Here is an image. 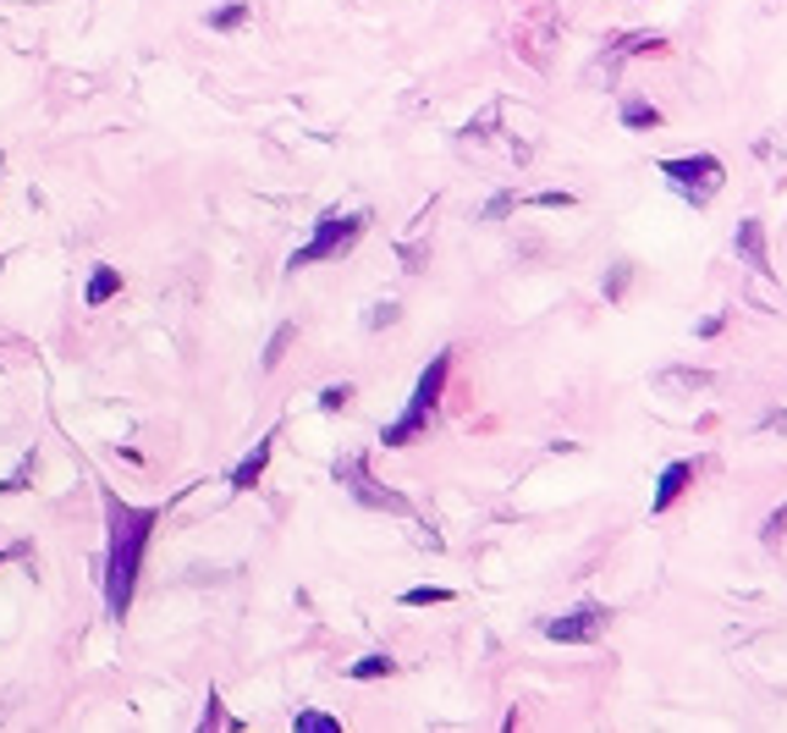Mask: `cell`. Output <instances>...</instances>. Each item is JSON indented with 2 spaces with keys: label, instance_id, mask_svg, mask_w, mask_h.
Listing matches in <instances>:
<instances>
[{
  "label": "cell",
  "instance_id": "cell-1",
  "mask_svg": "<svg viewBox=\"0 0 787 733\" xmlns=\"http://www.w3.org/2000/svg\"><path fill=\"white\" fill-rule=\"evenodd\" d=\"M105 524H111V541H105V612L127 618L133 591H138V568H143V551H149V535L160 524V508H133L116 492H105Z\"/></svg>",
  "mask_w": 787,
  "mask_h": 733
},
{
  "label": "cell",
  "instance_id": "cell-2",
  "mask_svg": "<svg viewBox=\"0 0 787 733\" xmlns=\"http://www.w3.org/2000/svg\"><path fill=\"white\" fill-rule=\"evenodd\" d=\"M447 375H452V348H441V353L429 359V370L419 375V386H413V397H408V409H402V414L380 431V442H386V447H413V442H424L435 402H441V392H447Z\"/></svg>",
  "mask_w": 787,
  "mask_h": 733
},
{
  "label": "cell",
  "instance_id": "cell-3",
  "mask_svg": "<svg viewBox=\"0 0 787 733\" xmlns=\"http://www.w3.org/2000/svg\"><path fill=\"white\" fill-rule=\"evenodd\" d=\"M364 226H370V210H353V215H341V210H325V215L314 221V237L303 243V249H292L287 271H303V265H320V260H336V254H347V249H353V243L364 237Z\"/></svg>",
  "mask_w": 787,
  "mask_h": 733
},
{
  "label": "cell",
  "instance_id": "cell-4",
  "mask_svg": "<svg viewBox=\"0 0 787 733\" xmlns=\"http://www.w3.org/2000/svg\"><path fill=\"white\" fill-rule=\"evenodd\" d=\"M661 177L672 183V194H683L688 204H711L727 183V166L716 154H666L661 160Z\"/></svg>",
  "mask_w": 787,
  "mask_h": 733
},
{
  "label": "cell",
  "instance_id": "cell-5",
  "mask_svg": "<svg viewBox=\"0 0 787 733\" xmlns=\"http://www.w3.org/2000/svg\"><path fill=\"white\" fill-rule=\"evenodd\" d=\"M336 485H347V497L364 502V508H375V513H408V502H402L397 492H386V485L370 474L364 458H336Z\"/></svg>",
  "mask_w": 787,
  "mask_h": 733
},
{
  "label": "cell",
  "instance_id": "cell-6",
  "mask_svg": "<svg viewBox=\"0 0 787 733\" xmlns=\"http://www.w3.org/2000/svg\"><path fill=\"white\" fill-rule=\"evenodd\" d=\"M605 623H611V612H605L600 601H584V607H573V612H562V618H546L540 629H546V639H562V645H589V639H600V634H605Z\"/></svg>",
  "mask_w": 787,
  "mask_h": 733
},
{
  "label": "cell",
  "instance_id": "cell-7",
  "mask_svg": "<svg viewBox=\"0 0 787 733\" xmlns=\"http://www.w3.org/2000/svg\"><path fill=\"white\" fill-rule=\"evenodd\" d=\"M733 249H738V260H744L754 276H771V249H765V221H760V215L738 221V232H733Z\"/></svg>",
  "mask_w": 787,
  "mask_h": 733
},
{
  "label": "cell",
  "instance_id": "cell-8",
  "mask_svg": "<svg viewBox=\"0 0 787 733\" xmlns=\"http://www.w3.org/2000/svg\"><path fill=\"white\" fill-rule=\"evenodd\" d=\"M688 480H694V463H683V458H677V463H666V469H661V480H655L650 513H666V508H672V502L688 492Z\"/></svg>",
  "mask_w": 787,
  "mask_h": 733
},
{
  "label": "cell",
  "instance_id": "cell-9",
  "mask_svg": "<svg viewBox=\"0 0 787 733\" xmlns=\"http://www.w3.org/2000/svg\"><path fill=\"white\" fill-rule=\"evenodd\" d=\"M271 452H276V431L265 436V442H259L237 469H232V492H253V485H259V474H265V463H271Z\"/></svg>",
  "mask_w": 787,
  "mask_h": 733
},
{
  "label": "cell",
  "instance_id": "cell-10",
  "mask_svg": "<svg viewBox=\"0 0 787 733\" xmlns=\"http://www.w3.org/2000/svg\"><path fill=\"white\" fill-rule=\"evenodd\" d=\"M655 50H666L661 34H623V39H611V50H605V72L617 61H628V55H655Z\"/></svg>",
  "mask_w": 787,
  "mask_h": 733
},
{
  "label": "cell",
  "instance_id": "cell-11",
  "mask_svg": "<svg viewBox=\"0 0 787 733\" xmlns=\"http://www.w3.org/2000/svg\"><path fill=\"white\" fill-rule=\"evenodd\" d=\"M122 293V271L116 265H95V276H89V293H83V303L89 309H100V303H111Z\"/></svg>",
  "mask_w": 787,
  "mask_h": 733
},
{
  "label": "cell",
  "instance_id": "cell-12",
  "mask_svg": "<svg viewBox=\"0 0 787 733\" xmlns=\"http://www.w3.org/2000/svg\"><path fill=\"white\" fill-rule=\"evenodd\" d=\"M617 116H623V127H628V133H650V127H661V122H666L650 100H623V111H617Z\"/></svg>",
  "mask_w": 787,
  "mask_h": 733
},
{
  "label": "cell",
  "instance_id": "cell-13",
  "mask_svg": "<svg viewBox=\"0 0 787 733\" xmlns=\"http://www.w3.org/2000/svg\"><path fill=\"white\" fill-rule=\"evenodd\" d=\"M397 673V662L386 657V650H370V657H359L353 668H347V679H359V684H370V679H391Z\"/></svg>",
  "mask_w": 787,
  "mask_h": 733
},
{
  "label": "cell",
  "instance_id": "cell-14",
  "mask_svg": "<svg viewBox=\"0 0 787 733\" xmlns=\"http://www.w3.org/2000/svg\"><path fill=\"white\" fill-rule=\"evenodd\" d=\"M447 601H452L447 585H413V591H402V607H447Z\"/></svg>",
  "mask_w": 787,
  "mask_h": 733
},
{
  "label": "cell",
  "instance_id": "cell-15",
  "mask_svg": "<svg viewBox=\"0 0 787 733\" xmlns=\"http://www.w3.org/2000/svg\"><path fill=\"white\" fill-rule=\"evenodd\" d=\"M292 337H298V325H292V320H287V325H276V337H271V348H265V359H259V364H265V370H276V364L287 359Z\"/></svg>",
  "mask_w": 787,
  "mask_h": 733
},
{
  "label": "cell",
  "instance_id": "cell-16",
  "mask_svg": "<svg viewBox=\"0 0 787 733\" xmlns=\"http://www.w3.org/2000/svg\"><path fill=\"white\" fill-rule=\"evenodd\" d=\"M292 733H341V722L330 711H298L292 717Z\"/></svg>",
  "mask_w": 787,
  "mask_h": 733
},
{
  "label": "cell",
  "instance_id": "cell-17",
  "mask_svg": "<svg viewBox=\"0 0 787 733\" xmlns=\"http://www.w3.org/2000/svg\"><path fill=\"white\" fill-rule=\"evenodd\" d=\"M242 23H248V0H232V7L210 12V28H215V34H232V28H242Z\"/></svg>",
  "mask_w": 787,
  "mask_h": 733
},
{
  "label": "cell",
  "instance_id": "cell-18",
  "mask_svg": "<svg viewBox=\"0 0 787 733\" xmlns=\"http://www.w3.org/2000/svg\"><path fill=\"white\" fill-rule=\"evenodd\" d=\"M347 402H353V386H347V381H341V386H325V392H320V409H325V414H341Z\"/></svg>",
  "mask_w": 787,
  "mask_h": 733
},
{
  "label": "cell",
  "instance_id": "cell-19",
  "mask_svg": "<svg viewBox=\"0 0 787 733\" xmlns=\"http://www.w3.org/2000/svg\"><path fill=\"white\" fill-rule=\"evenodd\" d=\"M628 282H634V265H617V271H611V282H605V298L617 303V298L628 293Z\"/></svg>",
  "mask_w": 787,
  "mask_h": 733
},
{
  "label": "cell",
  "instance_id": "cell-20",
  "mask_svg": "<svg viewBox=\"0 0 787 733\" xmlns=\"http://www.w3.org/2000/svg\"><path fill=\"white\" fill-rule=\"evenodd\" d=\"M34 463H39V458L28 452V458H23V469H17L12 480H0V497H7V492H23V485H28V474H34Z\"/></svg>",
  "mask_w": 787,
  "mask_h": 733
},
{
  "label": "cell",
  "instance_id": "cell-21",
  "mask_svg": "<svg viewBox=\"0 0 787 733\" xmlns=\"http://www.w3.org/2000/svg\"><path fill=\"white\" fill-rule=\"evenodd\" d=\"M523 204H535V210H573V194H535V199H523Z\"/></svg>",
  "mask_w": 787,
  "mask_h": 733
},
{
  "label": "cell",
  "instance_id": "cell-22",
  "mask_svg": "<svg viewBox=\"0 0 787 733\" xmlns=\"http://www.w3.org/2000/svg\"><path fill=\"white\" fill-rule=\"evenodd\" d=\"M496 116H501V105H490V111H485L479 122H469L463 133H469V138H490V127H496Z\"/></svg>",
  "mask_w": 787,
  "mask_h": 733
},
{
  "label": "cell",
  "instance_id": "cell-23",
  "mask_svg": "<svg viewBox=\"0 0 787 733\" xmlns=\"http://www.w3.org/2000/svg\"><path fill=\"white\" fill-rule=\"evenodd\" d=\"M661 386H711V375L705 370H694V375L683 370V375H661Z\"/></svg>",
  "mask_w": 787,
  "mask_h": 733
},
{
  "label": "cell",
  "instance_id": "cell-24",
  "mask_svg": "<svg viewBox=\"0 0 787 733\" xmlns=\"http://www.w3.org/2000/svg\"><path fill=\"white\" fill-rule=\"evenodd\" d=\"M397 314H402L397 303H375V309H370V332H380V325H391Z\"/></svg>",
  "mask_w": 787,
  "mask_h": 733
},
{
  "label": "cell",
  "instance_id": "cell-25",
  "mask_svg": "<svg viewBox=\"0 0 787 733\" xmlns=\"http://www.w3.org/2000/svg\"><path fill=\"white\" fill-rule=\"evenodd\" d=\"M512 204H523V199H517V194H496V199H490V210H485V221H496V215H507Z\"/></svg>",
  "mask_w": 787,
  "mask_h": 733
},
{
  "label": "cell",
  "instance_id": "cell-26",
  "mask_svg": "<svg viewBox=\"0 0 787 733\" xmlns=\"http://www.w3.org/2000/svg\"><path fill=\"white\" fill-rule=\"evenodd\" d=\"M722 325H727V314H705V320H699V325H694V337H716V332H722Z\"/></svg>",
  "mask_w": 787,
  "mask_h": 733
},
{
  "label": "cell",
  "instance_id": "cell-27",
  "mask_svg": "<svg viewBox=\"0 0 787 733\" xmlns=\"http://www.w3.org/2000/svg\"><path fill=\"white\" fill-rule=\"evenodd\" d=\"M765 425H771V431H787V414H771Z\"/></svg>",
  "mask_w": 787,
  "mask_h": 733
},
{
  "label": "cell",
  "instance_id": "cell-28",
  "mask_svg": "<svg viewBox=\"0 0 787 733\" xmlns=\"http://www.w3.org/2000/svg\"><path fill=\"white\" fill-rule=\"evenodd\" d=\"M17 551H23V546H17ZM17 551H0V562H7V557H17Z\"/></svg>",
  "mask_w": 787,
  "mask_h": 733
}]
</instances>
